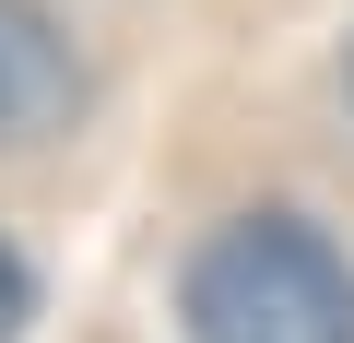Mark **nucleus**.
<instances>
[{
	"mask_svg": "<svg viewBox=\"0 0 354 343\" xmlns=\"http://www.w3.org/2000/svg\"><path fill=\"white\" fill-rule=\"evenodd\" d=\"M189 343H354V261L307 213H236L189 249Z\"/></svg>",
	"mask_w": 354,
	"mask_h": 343,
	"instance_id": "obj_1",
	"label": "nucleus"
},
{
	"mask_svg": "<svg viewBox=\"0 0 354 343\" xmlns=\"http://www.w3.org/2000/svg\"><path fill=\"white\" fill-rule=\"evenodd\" d=\"M83 118V60L59 36L48 0H0V154L24 142H59Z\"/></svg>",
	"mask_w": 354,
	"mask_h": 343,
	"instance_id": "obj_2",
	"label": "nucleus"
},
{
	"mask_svg": "<svg viewBox=\"0 0 354 343\" xmlns=\"http://www.w3.org/2000/svg\"><path fill=\"white\" fill-rule=\"evenodd\" d=\"M24 308H36V284H24V261H12V249H0V343L24 331Z\"/></svg>",
	"mask_w": 354,
	"mask_h": 343,
	"instance_id": "obj_3",
	"label": "nucleus"
},
{
	"mask_svg": "<svg viewBox=\"0 0 354 343\" xmlns=\"http://www.w3.org/2000/svg\"><path fill=\"white\" fill-rule=\"evenodd\" d=\"M342 95H354V60H342Z\"/></svg>",
	"mask_w": 354,
	"mask_h": 343,
	"instance_id": "obj_4",
	"label": "nucleus"
}]
</instances>
